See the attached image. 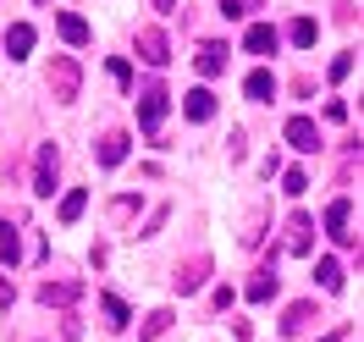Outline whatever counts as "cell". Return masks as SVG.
<instances>
[{
	"label": "cell",
	"mask_w": 364,
	"mask_h": 342,
	"mask_svg": "<svg viewBox=\"0 0 364 342\" xmlns=\"http://www.w3.org/2000/svg\"><path fill=\"white\" fill-rule=\"evenodd\" d=\"M77 83H83V67H77L72 55H55V61H50V94H55L61 105H72V100H77Z\"/></svg>",
	"instance_id": "6da1fadb"
},
{
	"label": "cell",
	"mask_w": 364,
	"mask_h": 342,
	"mask_svg": "<svg viewBox=\"0 0 364 342\" xmlns=\"http://www.w3.org/2000/svg\"><path fill=\"white\" fill-rule=\"evenodd\" d=\"M166 100H171V94L160 89V83H149V89L138 94V127H144L149 138H155V133H160V122H166Z\"/></svg>",
	"instance_id": "7a4b0ae2"
},
{
	"label": "cell",
	"mask_w": 364,
	"mask_h": 342,
	"mask_svg": "<svg viewBox=\"0 0 364 342\" xmlns=\"http://www.w3.org/2000/svg\"><path fill=\"white\" fill-rule=\"evenodd\" d=\"M55 166H61L55 144H39V155H33V193H39V199L55 193Z\"/></svg>",
	"instance_id": "3957f363"
},
{
	"label": "cell",
	"mask_w": 364,
	"mask_h": 342,
	"mask_svg": "<svg viewBox=\"0 0 364 342\" xmlns=\"http://www.w3.org/2000/svg\"><path fill=\"white\" fill-rule=\"evenodd\" d=\"M348 215H353V205H348V199H331V205H326V237H331V243H342V249H353V243H359V237L348 232Z\"/></svg>",
	"instance_id": "277c9868"
},
{
	"label": "cell",
	"mask_w": 364,
	"mask_h": 342,
	"mask_svg": "<svg viewBox=\"0 0 364 342\" xmlns=\"http://www.w3.org/2000/svg\"><path fill=\"white\" fill-rule=\"evenodd\" d=\"M205 276H210V260L205 254H193V260H188V265H177V276H171V293H199V287H205Z\"/></svg>",
	"instance_id": "5b68a950"
},
{
	"label": "cell",
	"mask_w": 364,
	"mask_h": 342,
	"mask_svg": "<svg viewBox=\"0 0 364 342\" xmlns=\"http://www.w3.org/2000/svg\"><path fill=\"white\" fill-rule=\"evenodd\" d=\"M138 61H144V67H166V61H171V45H166L160 28H144V33H138Z\"/></svg>",
	"instance_id": "8992f818"
},
{
	"label": "cell",
	"mask_w": 364,
	"mask_h": 342,
	"mask_svg": "<svg viewBox=\"0 0 364 342\" xmlns=\"http://www.w3.org/2000/svg\"><path fill=\"white\" fill-rule=\"evenodd\" d=\"M287 144H293L298 155H315L320 149V127L309 122V116H293V122H287Z\"/></svg>",
	"instance_id": "52a82bcc"
},
{
	"label": "cell",
	"mask_w": 364,
	"mask_h": 342,
	"mask_svg": "<svg viewBox=\"0 0 364 342\" xmlns=\"http://www.w3.org/2000/svg\"><path fill=\"white\" fill-rule=\"evenodd\" d=\"M77 298H83V282H45V287H39V304H55V309H72V304H77Z\"/></svg>",
	"instance_id": "ba28073f"
},
{
	"label": "cell",
	"mask_w": 364,
	"mask_h": 342,
	"mask_svg": "<svg viewBox=\"0 0 364 342\" xmlns=\"http://www.w3.org/2000/svg\"><path fill=\"white\" fill-rule=\"evenodd\" d=\"M276 298V254L254 271V282H249V304H271Z\"/></svg>",
	"instance_id": "9c48e42d"
},
{
	"label": "cell",
	"mask_w": 364,
	"mask_h": 342,
	"mask_svg": "<svg viewBox=\"0 0 364 342\" xmlns=\"http://www.w3.org/2000/svg\"><path fill=\"white\" fill-rule=\"evenodd\" d=\"M182 116H188V122H210V116H215V94L210 89H188L182 94Z\"/></svg>",
	"instance_id": "30bf717a"
},
{
	"label": "cell",
	"mask_w": 364,
	"mask_h": 342,
	"mask_svg": "<svg viewBox=\"0 0 364 342\" xmlns=\"http://www.w3.org/2000/svg\"><path fill=\"white\" fill-rule=\"evenodd\" d=\"M309 243H315V221L298 210L293 221H287V254H309Z\"/></svg>",
	"instance_id": "8fae6325"
},
{
	"label": "cell",
	"mask_w": 364,
	"mask_h": 342,
	"mask_svg": "<svg viewBox=\"0 0 364 342\" xmlns=\"http://www.w3.org/2000/svg\"><path fill=\"white\" fill-rule=\"evenodd\" d=\"M243 94H249L254 105H271L276 100V72H265V67L249 72V78H243Z\"/></svg>",
	"instance_id": "7c38bea8"
},
{
	"label": "cell",
	"mask_w": 364,
	"mask_h": 342,
	"mask_svg": "<svg viewBox=\"0 0 364 342\" xmlns=\"http://www.w3.org/2000/svg\"><path fill=\"white\" fill-rule=\"evenodd\" d=\"M55 33H61L67 45H89V39H94V28L83 23L77 11H61V17H55Z\"/></svg>",
	"instance_id": "4fadbf2b"
},
{
	"label": "cell",
	"mask_w": 364,
	"mask_h": 342,
	"mask_svg": "<svg viewBox=\"0 0 364 342\" xmlns=\"http://www.w3.org/2000/svg\"><path fill=\"white\" fill-rule=\"evenodd\" d=\"M193 67H199V78H221L227 72V45H199Z\"/></svg>",
	"instance_id": "5bb4252c"
},
{
	"label": "cell",
	"mask_w": 364,
	"mask_h": 342,
	"mask_svg": "<svg viewBox=\"0 0 364 342\" xmlns=\"http://www.w3.org/2000/svg\"><path fill=\"white\" fill-rule=\"evenodd\" d=\"M309 320H320L315 304H293V309L282 315V337H304V331H309Z\"/></svg>",
	"instance_id": "9a60e30c"
},
{
	"label": "cell",
	"mask_w": 364,
	"mask_h": 342,
	"mask_svg": "<svg viewBox=\"0 0 364 342\" xmlns=\"http://www.w3.org/2000/svg\"><path fill=\"white\" fill-rule=\"evenodd\" d=\"M127 144H133L127 133H105V138H100V149H94L100 166H122V160H127Z\"/></svg>",
	"instance_id": "2e32d148"
},
{
	"label": "cell",
	"mask_w": 364,
	"mask_h": 342,
	"mask_svg": "<svg viewBox=\"0 0 364 342\" xmlns=\"http://www.w3.org/2000/svg\"><path fill=\"white\" fill-rule=\"evenodd\" d=\"M243 45H249V55H276V45H282V39H276V28L254 23L249 33H243Z\"/></svg>",
	"instance_id": "e0dca14e"
},
{
	"label": "cell",
	"mask_w": 364,
	"mask_h": 342,
	"mask_svg": "<svg viewBox=\"0 0 364 342\" xmlns=\"http://www.w3.org/2000/svg\"><path fill=\"white\" fill-rule=\"evenodd\" d=\"M83 210H89V188H72L67 199H61V210H55V215H61V227H72Z\"/></svg>",
	"instance_id": "ac0fdd59"
},
{
	"label": "cell",
	"mask_w": 364,
	"mask_h": 342,
	"mask_svg": "<svg viewBox=\"0 0 364 342\" xmlns=\"http://www.w3.org/2000/svg\"><path fill=\"white\" fill-rule=\"evenodd\" d=\"M28 50H33V28H28V23H17L11 33H6V55H11V61H23Z\"/></svg>",
	"instance_id": "d6986e66"
},
{
	"label": "cell",
	"mask_w": 364,
	"mask_h": 342,
	"mask_svg": "<svg viewBox=\"0 0 364 342\" xmlns=\"http://www.w3.org/2000/svg\"><path fill=\"white\" fill-rule=\"evenodd\" d=\"M287 39H293L298 50H309V45L320 39V23H315V17H293V28H287Z\"/></svg>",
	"instance_id": "ffe728a7"
},
{
	"label": "cell",
	"mask_w": 364,
	"mask_h": 342,
	"mask_svg": "<svg viewBox=\"0 0 364 342\" xmlns=\"http://www.w3.org/2000/svg\"><path fill=\"white\" fill-rule=\"evenodd\" d=\"M315 282L326 287V293H342V265H337V260H320V265H315Z\"/></svg>",
	"instance_id": "44dd1931"
},
{
	"label": "cell",
	"mask_w": 364,
	"mask_h": 342,
	"mask_svg": "<svg viewBox=\"0 0 364 342\" xmlns=\"http://www.w3.org/2000/svg\"><path fill=\"white\" fill-rule=\"evenodd\" d=\"M0 260H6V265H17V260H23V243H17V227H6V221H0Z\"/></svg>",
	"instance_id": "7402d4cb"
},
{
	"label": "cell",
	"mask_w": 364,
	"mask_h": 342,
	"mask_svg": "<svg viewBox=\"0 0 364 342\" xmlns=\"http://www.w3.org/2000/svg\"><path fill=\"white\" fill-rule=\"evenodd\" d=\"M100 309H105V326H116V331L127 326V304H122L116 293H105V298H100Z\"/></svg>",
	"instance_id": "603a6c76"
},
{
	"label": "cell",
	"mask_w": 364,
	"mask_h": 342,
	"mask_svg": "<svg viewBox=\"0 0 364 342\" xmlns=\"http://www.w3.org/2000/svg\"><path fill=\"white\" fill-rule=\"evenodd\" d=\"M166 326H171V309H155V315L144 320V331H138V342H155L160 331H166Z\"/></svg>",
	"instance_id": "cb8c5ba5"
},
{
	"label": "cell",
	"mask_w": 364,
	"mask_h": 342,
	"mask_svg": "<svg viewBox=\"0 0 364 342\" xmlns=\"http://www.w3.org/2000/svg\"><path fill=\"white\" fill-rule=\"evenodd\" d=\"M348 72H353V50H342L337 61H331V67H326V78H331V83H342V78H348Z\"/></svg>",
	"instance_id": "d4e9b609"
},
{
	"label": "cell",
	"mask_w": 364,
	"mask_h": 342,
	"mask_svg": "<svg viewBox=\"0 0 364 342\" xmlns=\"http://www.w3.org/2000/svg\"><path fill=\"white\" fill-rule=\"evenodd\" d=\"M304 188H309V177H304V171H298V166H293V171H287V177H282V193H293V199H298V193H304Z\"/></svg>",
	"instance_id": "484cf974"
},
{
	"label": "cell",
	"mask_w": 364,
	"mask_h": 342,
	"mask_svg": "<svg viewBox=\"0 0 364 342\" xmlns=\"http://www.w3.org/2000/svg\"><path fill=\"white\" fill-rule=\"evenodd\" d=\"M249 6H259V0H221V17H243Z\"/></svg>",
	"instance_id": "4316f807"
},
{
	"label": "cell",
	"mask_w": 364,
	"mask_h": 342,
	"mask_svg": "<svg viewBox=\"0 0 364 342\" xmlns=\"http://www.w3.org/2000/svg\"><path fill=\"white\" fill-rule=\"evenodd\" d=\"M171 6H177V0H155V11H171Z\"/></svg>",
	"instance_id": "83f0119b"
},
{
	"label": "cell",
	"mask_w": 364,
	"mask_h": 342,
	"mask_svg": "<svg viewBox=\"0 0 364 342\" xmlns=\"http://www.w3.org/2000/svg\"><path fill=\"white\" fill-rule=\"evenodd\" d=\"M320 342H337V337H320Z\"/></svg>",
	"instance_id": "f1b7e54d"
}]
</instances>
